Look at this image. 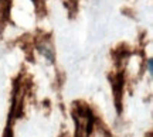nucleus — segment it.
Masks as SVG:
<instances>
[{
	"label": "nucleus",
	"mask_w": 153,
	"mask_h": 137,
	"mask_svg": "<svg viewBox=\"0 0 153 137\" xmlns=\"http://www.w3.org/2000/svg\"><path fill=\"white\" fill-rule=\"evenodd\" d=\"M152 64H153V61H152V60H148V71H149V74H152V72H153Z\"/></svg>",
	"instance_id": "f257e3e1"
}]
</instances>
